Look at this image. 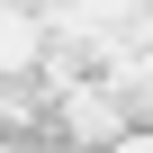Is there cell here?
Listing matches in <instances>:
<instances>
[{"label":"cell","mask_w":153,"mask_h":153,"mask_svg":"<svg viewBox=\"0 0 153 153\" xmlns=\"http://www.w3.org/2000/svg\"><path fill=\"white\" fill-rule=\"evenodd\" d=\"M45 0H0V72H27L45 63Z\"/></svg>","instance_id":"obj_1"}]
</instances>
